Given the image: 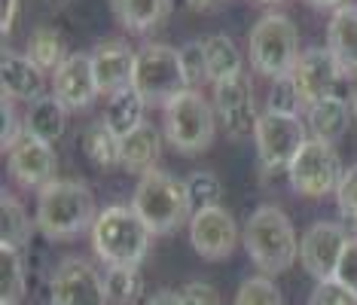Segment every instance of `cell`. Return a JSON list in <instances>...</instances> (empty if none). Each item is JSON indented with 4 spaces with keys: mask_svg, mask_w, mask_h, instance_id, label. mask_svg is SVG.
<instances>
[{
    "mask_svg": "<svg viewBox=\"0 0 357 305\" xmlns=\"http://www.w3.org/2000/svg\"><path fill=\"white\" fill-rule=\"evenodd\" d=\"M95 196L83 180H52L37 192V232L50 242H64L95 226Z\"/></svg>",
    "mask_w": 357,
    "mask_h": 305,
    "instance_id": "obj_1",
    "label": "cell"
},
{
    "mask_svg": "<svg viewBox=\"0 0 357 305\" xmlns=\"http://www.w3.org/2000/svg\"><path fill=\"white\" fill-rule=\"evenodd\" d=\"M241 244L259 275H281L299 256V238L290 217L278 205H259L241 229Z\"/></svg>",
    "mask_w": 357,
    "mask_h": 305,
    "instance_id": "obj_2",
    "label": "cell"
},
{
    "mask_svg": "<svg viewBox=\"0 0 357 305\" xmlns=\"http://www.w3.org/2000/svg\"><path fill=\"white\" fill-rule=\"evenodd\" d=\"M89 238L95 256L107 266H141L150 253L153 232L132 205H107L95 217Z\"/></svg>",
    "mask_w": 357,
    "mask_h": 305,
    "instance_id": "obj_3",
    "label": "cell"
},
{
    "mask_svg": "<svg viewBox=\"0 0 357 305\" xmlns=\"http://www.w3.org/2000/svg\"><path fill=\"white\" fill-rule=\"evenodd\" d=\"M132 208L137 211V217L147 223V229L153 235H172V232H177L196 214V208L190 202L186 180L174 178L172 171H162V168L144 174V178L137 180Z\"/></svg>",
    "mask_w": 357,
    "mask_h": 305,
    "instance_id": "obj_4",
    "label": "cell"
},
{
    "mask_svg": "<svg viewBox=\"0 0 357 305\" xmlns=\"http://www.w3.org/2000/svg\"><path fill=\"white\" fill-rule=\"evenodd\" d=\"M248 58L259 77H290L299 61V31L284 13H266L248 34Z\"/></svg>",
    "mask_w": 357,
    "mask_h": 305,
    "instance_id": "obj_5",
    "label": "cell"
},
{
    "mask_svg": "<svg viewBox=\"0 0 357 305\" xmlns=\"http://www.w3.org/2000/svg\"><path fill=\"white\" fill-rule=\"evenodd\" d=\"M217 114L199 89H186L165 107V141L183 156H199L214 143Z\"/></svg>",
    "mask_w": 357,
    "mask_h": 305,
    "instance_id": "obj_6",
    "label": "cell"
},
{
    "mask_svg": "<svg viewBox=\"0 0 357 305\" xmlns=\"http://www.w3.org/2000/svg\"><path fill=\"white\" fill-rule=\"evenodd\" d=\"M132 89L147 104L165 110L177 95L186 92V79L181 70V55L168 43H150L137 49Z\"/></svg>",
    "mask_w": 357,
    "mask_h": 305,
    "instance_id": "obj_7",
    "label": "cell"
},
{
    "mask_svg": "<svg viewBox=\"0 0 357 305\" xmlns=\"http://www.w3.org/2000/svg\"><path fill=\"white\" fill-rule=\"evenodd\" d=\"M254 143H257V159L266 174L275 171H290L299 150L308 143V125L299 116H284L263 110L254 125Z\"/></svg>",
    "mask_w": 357,
    "mask_h": 305,
    "instance_id": "obj_8",
    "label": "cell"
},
{
    "mask_svg": "<svg viewBox=\"0 0 357 305\" xmlns=\"http://www.w3.org/2000/svg\"><path fill=\"white\" fill-rule=\"evenodd\" d=\"M342 174H345V168H342V159H339L336 143L308 138V143L299 150V156L294 159V165H290L287 180L299 196L324 198V196H330V192H336Z\"/></svg>",
    "mask_w": 357,
    "mask_h": 305,
    "instance_id": "obj_9",
    "label": "cell"
},
{
    "mask_svg": "<svg viewBox=\"0 0 357 305\" xmlns=\"http://www.w3.org/2000/svg\"><path fill=\"white\" fill-rule=\"evenodd\" d=\"M52 305H107L104 275L83 256H64L50 275Z\"/></svg>",
    "mask_w": 357,
    "mask_h": 305,
    "instance_id": "obj_10",
    "label": "cell"
},
{
    "mask_svg": "<svg viewBox=\"0 0 357 305\" xmlns=\"http://www.w3.org/2000/svg\"><path fill=\"white\" fill-rule=\"evenodd\" d=\"M348 242H351V232L342 223H312L299 238V263L314 281H330L336 278L339 260H342Z\"/></svg>",
    "mask_w": 357,
    "mask_h": 305,
    "instance_id": "obj_11",
    "label": "cell"
},
{
    "mask_svg": "<svg viewBox=\"0 0 357 305\" xmlns=\"http://www.w3.org/2000/svg\"><path fill=\"white\" fill-rule=\"evenodd\" d=\"M238 242H241L238 223H235V217L226 211L223 205L202 208V211L192 214L190 244L202 260H208V263L229 260L235 253V247H238Z\"/></svg>",
    "mask_w": 357,
    "mask_h": 305,
    "instance_id": "obj_12",
    "label": "cell"
},
{
    "mask_svg": "<svg viewBox=\"0 0 357 305\" xmlns=\"http://www.w3.org/2000/svg\"><path fill=\"white\" fill-rule=\"evenodd\" d=\"M214 114L217 123L232 141L248 138L254 134L257 125V98H254V83L241 74L232 79H223V83L214 86Z\"/></svg>",
    "mask_w": 357,
    "mask_h": 305,
    "instance_id": "obj_13",
    "label": "cell"
},
{
    "mask_svg": "<svg viewBox=\"0 0 357 305\" xmlns=\"http://www.w3.org/2000/svg\"><path fill=\"white\" fill-rule=\"evenodd\" d=\"M348 74L342 70V64L333 58V52L327 46H312V49H303L299 52V61L294 68L290 79L296 83L299 89V98L308 107V104L321 101V98H330L336 95V86L342 83Z\"/></svg>",
    "mask_w": 357,
    "mask_h": 305,
    "instance_id": "obj_14",
    "label": "cell"
},
{
    "mask_svg": "<svg viewBox=\"0 0 357 305\" xmlns=\"http://www.w3.org/2000/svg\"><path fill=\"white\" fill-rule=\"evenodd\" d=\"M55 165H59V159H55L52 143L37 141L31 134H25L19 143L6 150V171L19 187L43 189L46 183L55 180Z\"/></svg>",
    "mask_w": 357,
    "mask_h": 305,
    "instance_id": "obj_15",
    "label": "cell"
},
{
    "mask_svg": "<svg viewBox=\"0 0 357 305\" xmlns=\"http://www.w3.org/2000/svg\"><path fill=\"white\" fill-rule=\"evenodd\" d=\"M52 95L68 110H86L98 98V79L92 70V55L70 52L59 68L52 70Z\"/></svg>",
    "mask_w": 357,
    "mask_h": 305,
    "instance_id": "obj_16",
    "label": "cell"
},
{
    "mask_svg": "<svg viewBox=\"0 0 357 305\" xmlns=\"http://www.w3.org/2000/svg\"><path fill=\"white\" fill-rule=\"evenodd\" d=\"M135 58L137 52L128 46V40L123 37L101 40L92 49V70H95V79H98V92L110 98L113 92L128 89L135 77Z\"/></svg>",
    "mask_w": 357,
    "mask_h": 305,
    "instance_id": "obj_17",
    "label": "cell"
},
{
    "mask_svg": "<svg viewBox=\"0 0 357 305\" xmlns=\"http://www.w3.org/2000/svg\"><path fill=\"white\" fill-rule=\"evenodd\" d=\"M0 86H3V98H10L13 104H34L37 98H43L46 74L25 52L3 49V58H0Z\"/></svg>",
    "mask_w": 357,
    "mask_h": 305,
    "instance_id": "obj_18",
    "label": "cell"
},
{
    "mask_svg": "<svg viewBox=\"0 0 357 305\" xmlns=\"http://www.w3.org/2000/svg\"><path fill=\"white\" fill-rule=\"evenodd\" d=\"M162 159V132L153 123L137 125L135 132H128L126 138H119V168H126L128 174H144L156 171Z\"/></svg>",
    "mask_w": 357,
    "mask_h": 305,
    "instance_id": "obj_19",
    "label": "cell"
},
{
    "mask_svg": "<svg viewBox=\"0 0 357 305\" xmlns=\"http://www.w3.org/2000/svg\"><path fill=\"white\" fill-rule=\"evenodd\" d=\"M351 101L339 98V95H330V98H321L305 107V125L312 132V138L336 143L351 125Z\"/></svg>",
    "mask_w": 357,
    "mask_h": 305,
    "instance_id": "obj_20",
    "label": "cell"
},
{
    "mask_svg": "<svg viewBox=\"0 0 357 305\" xmlns=\"http://www.w3.org/2000/svg\"><path fill=\"white\" fill-rule=\"evenodd\" d=\"M327 49L345 74H357V3H345L327 22Z\"/></svg>",
    "mask_w": 357,
    "mask_h": 305,
    "instance_id": "obj_21",
    "label": "cell"
},
{
    "mask_svg": "<svg viewBox=\"0 0 357 305\" xmlns=\"http://www.w3.org/2000/svg\"><path fill=\"white\" fill-rule=\"evenodd\" d=\"M110 13L126 31L147 34L172 15V0H110Z\"/></svg>",
    "mask_w": 357,
    "mask_h": 305,
    "instance_id": "obj_22",
    "label": "cell"
},
{
    "mask_svg": "<svg viewBox=\"0 0 357 305\" xmlns=\"http://www.w3.org/2000/svg\"><path fill=\"white\" fill-rule=\"evenodd\" d=\"M68 128V107L55 98V95H43L25 110V134L37 141H59Z\"/></svg>",
    "mask_w": 357,
    "mask_h": 305,
    "instance_id": "obj_23",
    "label": "cell"
},
{
    "mask_svg": "<svg viewBox=\"0 0 357 305\" xmlns=\"http://www.w3.org/2000/svg\"><path fill=\"white\" fill-rule=\"evenodd\" d=\"M79 152L95 171H113L119 165V138L104 125V119L89 123L79 132Z\"/></svg>",
    "mask_w": 357,
    "mask_h": 305,
    "instance_id": "obj_24",
    "label": "cell"
},
{
    "mask_svg": "<svg viewBox=\"0 0 357 305\" xmlns=\"http://www.w3.org/2000/svg\"><path fill=\"white\" fill-rule=\"evenodd\" d=\"M144 107H147V101L137 95L132 86L123 92H113L107 104H104V125L110 128L116 138H126L128 132H135L137 125H144L147 119H144Z\"/></svg>",
    "mask_w": 357,
    "mask_h": 305,
    "instance_id": "obj_25",
    "label": "cell"
},
{
    "mask_svg": "<svg viewBox=\"0 0 357 305\" xmlns=\"http://www.w3.org/2000/svg\"><path fill=\"white\" fill-rule=\"evenodd\" d=\"M34 229H37V223H31L25 205H22L13 192H3V196H0V247L25 251L31 244Z\"/></svg>",
    "mask_w": 357,
    "mask_h": 305,
    "instance_id": "obj_26",
    "label": "cell"
},
{
    "mask_svg": "<svg viewBox=\"0 0 357 305\" xmlns=\"http://www.w3.org/2000/svg\"><path fill=\"white\" fill-rule=\"evenodd\" d=\"M205 46V58H208V77L211 83H223V79H232V77H241L245 74V64H241V52L235 46V40L229 34H211L202 40Z\"/></svg>",
    "mask_w": 357,
    "mask_h": 305,
    "instance_id": "obj_27",
    "label": "cell"
},
{
    "mask_svg": "<svg viewBox=\"0 0 357 305\" xmlns=\"http://www.w3.org/2000/svg\"><path fill=\"white\" fill-rule=\"evenodd\" d=\"M28 293L25 251L0 247V305H19Z\"/></svg>",
    "mask_w": 357,
    "mask_h": 305,
    "instance_id": "obj_28",
    "label": "cell"
},
{
    "mask_svg": "<svg viewBox=\"0 0 357 305\" xmlns=\"http://www.w3.org/2000/svg\"><path fill=\"white\" fill-rule=\"evenodd\" d=\"M25 55L37 64L40 70H43V74L46 70H55L64 58H68V55H64L61 34L55 28H50V25H37L34 31H31L28 43H25Z\"/></svg>",
    "mask_w": 357,
    "mask_h": 305,
    "instance_id": "obj_29",
    "label": "cell"
},
{
    "mask_svg": "<svg viewBox=\"0 0 357 305\" xmlns=\"http://www.w3.org/2000/svg\"><path fill=\"white\" fill-rule=\"evenodd\" d=\"M104 290L113 305H135L144 296V275L137 266H107Z\"/></svg>",
    "mask_w": 357,
    "mask_h": 305,
    "instance_id": "obj_30",
    "label": "cell"
},
{
    "mask_svg": "<svg viewBox=\"0 0 357 305\" xmlns=\"http://www.w3.org/2000/svg\"><path fill=\"white\" fill-rule=\"evenodd\" d=\"M235 305H284V296L269 275H250L241 281Z\"/></svg>",
    "mask_w": 357,
    "mask_h": 305,
    "instance_id": "obj_31",
    "label": "cell"
},
{
    "mask_svg": "<svg viewBox=\"0 0 357 305\" xmlns=\"http://www.w3.org/2000/svg\"><path fill=\"white\" fill-rule=\"evenodd\" d=\"M181 70H183V79H186V89H199V86L211 83L208 77V58H205V46H202V40H190V43H183L181 49Z\"/></svg>",
    "mask_w": 357,
    "mask_h": 305,
    "instance_id": "obj_32",
    "label": "cell"
},
{
    "mask_svg": "<svg viewBox=\"0 0 357 305\" xmlns=\"http://www.w3.org/2000/svg\"><path fill=\"white\" fill-rule=\"evenodd\" d=\"M186 189H190V202L196 211L220 205V198H223V183L214 171H192L186 178Z\"/></svg>",
    "mask_w": 357,
    "mask_h": 305,
    "instance_id": "obj_33",
    "label": "cell"
},
{
    "mask_svg": "<svg viewBox=\"0 0 357 305\" xmlns=\"http://www.w3.org/2000/svg\"><path fill=\"white\" fill-rule=\"evenodd\" d=\"M305 104L299 98V89L290 77H281V79H272V89H269V98H266V110L272 114H284V116H299Z\"/></svg>",
    "mask_w": 357,
    "mask_h": 305,
    "instance_id": "obj_34",
    "label": "cell"
},
{
    "mask_svg": "<svg viewBox=\"0 0 357 305\" xmlns=\"http://www.w3.org/2000/svg\"><path fill=\"white\" fill-rule=\"evenodd\" d=\"M308 305H357V293L348 290L345 284H339L336 278L318 281V287L308 296Z\"/></svg>",
    "mask_w": 357,
    "mask_h": 305,
    "instance_id": "obj_35",
    "label": "cell"
},
{
    "mask_svg": "<svg viewBox=\"0 0 357 305\" xmlns=\"http://www.w3.org/2000/svg\"><path fill=\"white\" fill-rule=\"evenodd\" d=\"M336 208L348 223H357V165H348L336 187Z\"/></svg>",
    "mask_w": 357,
    "mask_h": 305,
    "instance_id": "obj_36",
    "label": "cell"
},
{
    "mask_svg": "<svg viewBox=\"0 0 357 305\" xmlns=\"http://www.w3.org/2000/svg\"><path fill=\"white\" fill-rule=\"evenodd\" d=\"M22 138H25V119H19L15 104L10 98H3V128H0V143H3V150H10L13 143H19Z\"/></svg>",
    "mask_w": 357,
    "mask_h": 305,
    "instance_id": "obj_37",
    "label": "cell"
},
{
    "mask_svg": "<svg viewBox=\"0 0 357 305\" xmlns=\"http://www.w3.org/2000/svg\"><path fill=\"white\" fill-rule=\"evenodd\" d=\"M177 293H181L183 305H220V293H217L214 284H208V281H190V284H183Z\"/></svg>",
    "mask_w": 357,
    "mask_h": 305,
    "instance_id": "obj_38",
    "label": "cell"
},
{
    "mask_svg": "<svg viewBox=\"0 0 357 305\" xmlns=\"http://www.w3.org/2000/svg\"><path fill=\"white\" fill-rule=\"evenodd\" d=\"M336 281H339V284H345L348 290L357 293V235H351V242H348L342 260H339Z\"/></svg>",
    "mask_w": 357,
    "mask_h": 305,
    "instance_id": "obj_39",
    "label": "cell"
},
{
    "mask_svg": "<svg viewBox=\"0 0 357 305\" xmlns=\"http://www.w3.org/2000/svg\"><path fill=\"white\" fill-rule=\"evenodd\" d=\"M19 13H22V0H0V31H3V37H10Z\"/></svg>",
    "mask_w": 357,
    "mask_h": 305,
    "instance_id": "obj_40",
    "label": "cell"
},
{
    "mask_svg": "<svg viewBox=\"0 0 357 305\" xmlns=\"http://www.w3.org/2000/svg\"><path fill=\"white\" fill-rule=\"evenodd\" d=\"M144 305H183V299H181V293H174V290H159V293H153Z\"/></svg>",
    "mask_w": 357,
    "mask_h": 305,
    "instance_id": "obj_41",
    "label": "cell"
},
{
    "mask_svg": "<svg viewBox=\"0 0 357 305\" xmlns=\"http://www.w3.org/2000/svg\"><path fill=\"white\" fill-rule=\"evenodd\" d=\"M220 3L223 0H186V6L192 13H214V10H220Z\"/></svg>",
    "mask_w": 357,
    "mask_h": 305,
    "instance_id": "obj_42",
    "label": "cell"
},
{
    "mask_svg": "<svg viewBox=\"0 0 357 305\" xmlns=\"http://www.w3.org/2000/svg\"><path fill=\"white\" fill-rule=\"evenodd\" d=\"M305 3H312L314 10H333L336 13L339 6H345V3H351V0H305Z\"/></svg>",
    "mask_w": 357,
    "mask_h": 305,
    "instance_id": "obj_43",
    "label": "cell"
},
{
    "mask_svg": "<svg viewBox=\"0 0 357 305\" xmlns=\"http://www.w3.org/2000/svg\"><path fill=\"white\" fill-rule=\"evenodd\" d=\"M46 3H50L52 10H68V6L74 3V0H46Z\"/></svg>",
    "mask_w": 357,
    "mask_h": 305,
    "instance_id": "obj_44",
    "label": "cell"
},
{
    "mask_svg": "<svg viewBox=\"0 0 357 305\" xmlns=\"http://www.w3.org/2000/svg\"><path fill=\"white\" fill-rule=\"evenodd\" d=\"M348 101H351V114H354V123H357V89L351 92V98H348Z\"/></svg>",
    "mask_w": 357,
    "mask_h": 305,
    "instance_id": "obj_45",
    "label": "cell"
},
{
    "mask_svg": "<svg viewBox=\"0 0 357 305\" xmlns=\"http://www.w3.org/2000/svg\"><path fill=\"white\" fill-rule=\"evenodd\" d=\"M259 3H281V0H259Z\"/></svg>",
    "mask_w": 357,
    "mask_h": 305,
    "instance_id": "obj_46",
    "label": "cell"
}]
</instances>
